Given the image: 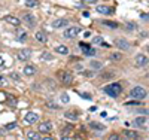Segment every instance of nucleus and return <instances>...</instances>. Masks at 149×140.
I'll return each mask as SVG.
<instances>
[{
	"label": "nucleus",
	"instance_id": "f257e3e1",
	"mask_svg": "<svg viewBox=\"0 0 149 140\" xmlns=\"http://www.w3.org/2000/svg\"><path fill=\"white\" fill-rule=\"evenodd\" d=\"M128 95L131 98H136V100H143V98L148 97V91L143 86H133L130 90V93H128Z\"/></svg>",
	"mask_w": 149,
	"mask_h": 140
},
{
	"label": "nucleus",
	"instance_id": "f03ea898",
	"mask_svg": "<svg viewBox=\"0 0 149 140\" xmlns=\"http://www.w3.org/2000/svg\"><path fill=\"white\" fill-rule=\"evenodd\" d=\"M103 91L107 94V95H110V97H118L121 93H122V85L121 84H110V85H106L104 88H103Z\"/></svg>",
	"mask_w": 149,
	"mask_h": 140
},
{
	"label": "nucleus",
	"instance_id": "7ed1b4c3",
	"mask_svg": "<svg viewBox=\"0 0 149 140\" xmlns=\"http://www.w3.org/2000/svg\"><path fill=\"white\" fill-rule=\"evenodd\" d=\"M57 78H58L61 82H63L64 85H70L72 81H73L72 73L67 72V70H58V72H57Z\"/></svg>",
	"mask_w": 149,
	"mask_h": 140
},
{
	"label": "nucleus",
	"instance_id": "20e7f679",
	"mask_svg": "<svg viewBox=\"0 0 149 140\" xmlns=\"http://www.w3.org/2000/svg\"><path fill=\"white\" fill-rule=\"evenodd\" d=\"M79 33H81V27L74 25V27H69V29L64 30V37L66 39H74Z\"/></svg>",
	"mask_w": 149,
	"mask_h": 140
},
{
	"label": "nucleus",
	"instance_id": "39448f33",
	"mask_svg": "<svg viewBox=\"0 0 149 140\" xmlns=\"http://www.w3.org/2000/svg\"><path fill=\"white\" fill-rule=\"evenodd\" d=\"M115 46L121 51H128L131 48L130 42L127 39H124V37H118V39H115Z\"/></svg>",
	"mask_w": 149,
	"mask_h": 140
},
{
	"label": "nucleus",
	"instance_id": "423d86ee",
	"mask_svg": "<svg viewBox=\"0 0 149 140\" xmlns=\"http://www.w3.org/2000/svg\"><path fill=\"white\" fill-rule=\"evenodd\" d=\"M30 57H31V49H29V48L18 51V54H17V58H18L19 61H27Z\"/></svg>",
	"mask_w": 149,
	"mask_h": 140
},
{
	"label": "nucleus",
	"instance_id": "0eeeda50",
	"mask_svg": "<svg viewBox=\"0 0 149 140\" xmlns=\"http://www.w3.org/2000/svg\"><path fill=\"white\" fill-rule=\"evenodd\" d=\"M148 64H149V60L146 55H143V54L136 55V66L137 67H146Z\"/></svg>",
	"mask_w": 149,
	"mask_h": 140
},
{
	"label": "nucleus",
	"instance_id": "6e6552de",
	"mask_svg": "<svg viewBox=\"0 0 149 140\" xmlns=\"http://www.w3.org/2000/svg\"><path fill=\"white\" fill-rule=\"evenodd\" d=\"M22 21L26 22L30 29H33L34 25H36V17H34L33 14H24V15H22Z\"/></svg>",
	"mask_w": 149,
	"mask_h": 140
},
{
	"label": "nucleus",
	"instance_id": "1a4fd4ad",
	"mask_svg": "<svg viewBox=\"0 0 149 140\" xmlns=\"http://www.w3.org/2000/svg\"><path fill=\"white\" fill-rule=\"evenodd\" d=\"M24 119H26L27 124H36L37 121H39V115H37L36 112H27Z\"/></svg>",
	"mask_w": 149,
	"mask_h": 140
},
{
	"label": "nucleus",
	"instance_id": "9d476101",
	"mask_svg": "<svg viewBox=\"0 0 149 140\" xmlns=\"http://www.w3.org/2000/svg\"><path fill=\"white\" fill-rule=\"evenodd\" d=\"M67 25H69V20H64V18L52 21V29H66Z\"/></svg>",
	"mask_w": 149,
	"mask_h": 140
},
{
	"label": "nucleus",
	"instance_id": "9b49d317",
	"mask_svg": "<svg viewBox=\"0 0 149 140\" xmlns=\"http://www.w3.org/2000/svg\"><path fill=\"white\" fill-rule=\"evenodd\" d=\"M122 134L125 136V139H128V140H136V139H140V134H139L137 131H134V130H125Z\"/></svg>",
	"mask_w": 149,
	"mask_h": 140
},
{
	"label": "nucleus",
	"instance_id": "f8f14e48",
	"mask_svg": "<svg viewBox=\"0 0 149 140\" xmlns=\"http://www.w3.org/2000/svg\"><path fill=\"white\" fill-rule=\"evenodd\" d=\"M79 48L84 51L85 55H95V49H93L90 45H86V43H79Z\"/></svg>",
	"mask_w": 149,
	"mask_h": 140
},
{
	"label": "nucleus",
	"instance_id": "ddd939ff",
	"mask_svg": "<svg viewBox=\"0 0 149 140\" xmlns=\"http://www.w3.org/2000/svg\"><path fill=\"white\" fill-rule=\"evenodd\" d=\"M5 21L8 24H10V25H15V27H18V25L21 24V20L17 18V17H14V15H6L5 17Z\"/></svg>",
	"mask_w": 149,
	"mask_h": 140
},
{
	"label": "nucleus",
	"instance_id": "4468645a",
	"mask_svg": "<svg viewBox=\"0 0 149 140\" xmlns=\"http://www.w3.org/2000/svg\"><path fill=\"white\" fill-rule=\"evenodd\" d=\"M51 130H52V124L49 122V121L39 124V131H40V133H49Z\"/></svg>",
	"mask_w": 149,
	"mask_h": 140
},
{
	"label": "nucleus",
	"instance_id": "2eb2a0df",
	"mask_svg": "<svg viewBox=\"0 0 149 140\" xmlns=\"http://www.w3.org/2000/svg\"><path fill=\"white\" fill-rule=\"evenodd\" d=\"M97 12H98V14H102V15H110L112 14V12H113V10H112L109 6H103V5H97Z\"/></svg>",
	"mask_w": 149,
	"mask_h": 140
},
{
	"label": "nucleus",
	"instance_id": "dca6fc26",
	"mask_svg": "<svg viewBox=\"0 0 149 140\" xmlns=\"http://www.w3.org/2000/svg\"><path fill=\"white\" fill-rule=\"evenodd\" d=\"M34 39L37 42H40V43H46L48 42V37H46V34L43 31H36L34 33Z\"/></svg>",
	"mask_w": 149,
	"mask_h": 140
},
{
	"label": "nucleus",
	"instance_id": "f3484780",
	"mask_svg": "<svg viewBox=\"0 0 149 140\" xmlns=\"http://www.w3.org/2000/svg\"><path fill=\"white\" fill-rule=\"evenodd\" d=\"M36 73V67L31 66V64H27L24 66V76H33Z\"/></svg>",
	"mask_w": 149,
	"mask_h": 140
},
{
	"label": "nucleus",
	"instance_id": "a211bd4d",
	"mask_svg": "<svg viewBox=\"0 0 149 140\" xmlns=\"http://www.w3.org/2000/svg\"><path fill=\"white\" fill-rule=\"evenodd\" d=\"M102 24L104 25V27H109V29H112V30H115V29L119 27V24H118V22H115V21H109V20H103Z\"/></svg>",
	"mask_w": 149,
	"mask_h": 140
},
{
	"label": "nucleus",
	"instance_id": "6ab92c4d",
	"mask_svg": "<svg viewBox=\"0 0 149 140\" xmlns=\"http://www.w3.org/2000/svg\"><path fill=\"white\" fill-rule=\"evenodd\" d=\"M55 52H58L60 55H67L69 54V48L64 45H57L55 46Z\"/></svg>",
	"mask_w": 149,
	"mask_h": 140
},
{
	"label": "nucleus",
	"instance_id": "aec40b11",
	"mask_svg": "<svg viewBox=\"0 0 149 140\" xmlns=\"http://www.w3.org/2000/svg\"><path fill=\"white\" fill-rule=\"evenodd\" d=\"M90 67H91V70H100V69L103 67V63L98 61V60H91Z\"/></svg>",
	"mask_w": 149,
	"mask_h": 140
},
{
	"label": "nucleus",
	"instance_id": "412c9836",
	"mask_svg": "<svg viewBox=\"0 0 149 140\" xmlns=\"http://www.w3.org/2000/svg\"><path fill=\"white\" fill-rule=\"evenodd\" d=\"M64 116L67 119H70V121H76L79 118V115H78L76 112H64Z\"/></svg>",
	"mask_w": 149,
	"mask_h": 140
},
{
	"label": "nucleus",
	"instance_id": "4be33fe9",
	"mask_svg": "<svg viewBox=\"0 0 149 140\" xmlns=\"http://www.w3.org/2000/svg\"><path fill=\"white\" fill-rule=\"evenodd\" d=\"M90 127H91L93 130H97V131H103L104 130V125L103 124H98V122H91Z\"/></svg>",
	"mask_w": 149,
	"mask_h": 140
},
{
	"label": "nucleus",
	"instance_id": "5701e85b",
	"mask_svg": "<svg viewBox=\"0 0 149 140\" xmlns=\"http://www.w3.org/2000/svg\"><path fill=\"white\" fill-rule=\"evenodd\" d=\"M145 124H146V118L145 116H137V118L134 119V125H139L140 127V125H145Z\"/></svg>",
	"mask_w": 149,
	"mask_h": 140
},
{
	"label": "nucleus",
	"instance_id": "b1692460",
	"mask_svg": "<svg viewBox=\"0 0 149 140\" xmlns=\"http://www.w3.org/2000/svg\"><path fill=\"white\" fill-rule=\"evenodd\" d=\"M27 139L39 140V139H42V137H40V134H39V133H36V131H29V133H27Z\"/></svg>",
	"mask_w": 149,
	"mask_h": 140
},
{
	"label": "nucleus",
	"instance_id": "393cba45",
	"mask_svg": "<svg viewBox=\"0 0 149 140\" xmlns=\"http://www.w3.org/2000/svg\"><path fill=\"white\" fill-rule=\"evenodd\" d=\"M46 106H48L49 109H55V110L60 109V104L55 103V101H52V100H48V101H46Z\"/></svg>",
	"mask_w": 149,
	"mask_h": 140
},
{
	"label": "nucleus",
	"instance_id": "a878e982",
	"mask_svg": "<svg viewBox=\"0 0 149 140\" xmlns=\"http://www.w3.org/2000/svg\"><path fill=\"white\" fill-rule=\"evenodd\" d=\"M125 27H127L125 30H128V31H134L136 29H137V24H136V22H131V21H130V22H127V24H125Z\"/></svg>",
	"mask_w": 149,
	"mask_h": 140
},
{
	"label": "nucleus",
	"instance_id": "bb28decb",
	"mask_svg": "<svg viewBox=\"0 0 149 140\" xmlns=\"http://www.w3.org/2000/svg\"><path fill=\"white\" fill-rule=\"evenodd\" d=\"M60 100H61V103H63V104H67L69 101H70V97H69L67 93H63V94H61V97H60Z\"/></svg>",
	"mask_w": 149,
	"mask_h": 140
},
{
	"label": "nucleus",
	"instance_id": "cd10ccee",
	"mask_svg": "<svg viewBox=\"0 0 149 140\" xmlns=\"http://www.w3.org/2000/svg\"><path fill=\"white\" fill-rule=\"evenodd\" d=\"M26 6L27 8H36L37 6V0H26Z\"/></svg>",
	"mask_w": 149,
	"mask_h": 140
},
{
	"label": "nucleus",
	"instance_id": "c85d7f7f",
	"mask_svg": "<svg viewBox=\"0 0 149 140\" xmlns=\"http://www.w3.org/2000/svg\"><path fill=\"white\" fill-rule=\"evenodd\" d=\"M124 104H125V106H133V104L140 106V104H142V101H140V100H133V101H125Z\"/></svg>",
	"mask_w": 149,
	"mask_h": 140
},
{
	"label": "nucleus",
	"instance_id": "c756f323",
	"mask_svg": "<svg viewBox=\"0 0 149 140\" xmlns=\"http://www.w3.org/2000/svg\"><path fill=\"white\" fill-rule=\"evenodd\" d=\"M26 39H27V33L26 31H21L18 34V42H26Z\"/></svg>",
	"mask_w": 149,
	"mask_h": 140
},
{
	"label": "nucleus",
	"instance_id": "7c9ffc66",
	"mask_svg": "<svg viewBox=\"0 0 149 140\" xmlns=\"http://www.w3.org/2000/svg\"><path fill=\"white\" fill-rule=\"evenodd\" d=\"M113 76H115V73H113V72H106V73H103V75H102V78H103V79H112Z\"/></svg>",
	"mask_w": 149,
	"mask_h": 140
},
{
	"label": "nucleus",
	"instance_id": "2f4dec72",
	"mask_svg": "<svg viewBox=\"0 0 149 140\" xmlns=\"http://www.w3.org/2000/svg\"><path fill=\"white\" fill-rule=\"evenodd\" d=\"M93 43H95V45H102V43H103V37H102V36L94 37V39H93Z\"/></svg>",
	"mask_w": 149,
	"mask_h": 140
},
{
	"label": "nucleus",
	"instance_id": "473e14b6",
	"mask_svg": "<svg viewBox=\"0 0 149 140\" xmlns=\"http://www.w3.org/2000/svg\"><path fill=\"white\" fill-rule=\"evenodd\" d=\"M9 78H10V79H14V81H19V75H18L17 72H12V73L9 75Z\"/></svg>",
	"mask_w": 149,
	"mask_h": 140
},
{
	"label": "nucleus",
	"instance_id": "72a5a7b5",
	"mask_svg": "<svg viewBox=\"0 0 149 140\" xmlns=\"http://www.w3.org/2000/svg\"><path fill=\"white\" fill-rule=\"evenodd\" d=\"M81 73L85 76V78H93V76H94V72H86V70H82Z\"/></svg>",
	"mask_w": 149,
	"mask_h": 140
},
{
	"label": "nucleus",
	"instance_id": "f704fd0d",
	"mask_svg": "<svg viewBox=\"0 0 149 140\" xmlns=\"http://www.w3.org/2000/svg\"><path fill=\"white\" fill-rule=\"evenodd\" d=\"M110 58H112V60L119 61V60H122V55H121V54H112V55H110Z\"/></svg>",
	"mask_w": 149,
	"mask_h": 140
},
{
	"label": "nucleus",
	"instance_id": "c9c22d12",
	"mask_svg": "<svg viewBox=\"0 0 149 140\" xmlns=\"http://www.w3.org/2000/svg\"><path fill=\"white\" fill-rule=\"evenodd\" d=\"M0 85H2V86L8 85V79L5 78V76H0Z\"/></svg>",
	"mask_w": 149,
	"mask_h": 140
},
{
	"label": "nucleus",
	"instance_id": "e433bc0d",
	"mask_svg": "<svg viewBox=\"0 0 149 140\" xmlns=\"http://www.w3.org/2000/svg\"><path fill=\"white\" fill-rule=\"evenodd\" d=\"M134 112H139V113H142V115H145V116L149 115V110H146V109H139V110H134Z\"/></svg>",
	"mask_w": 149,
	"mask_h": 140
},
{
	"label": "nucleus",
	"instance_id": "4c0bfd02",
	"mask_svg": "<svg viewBox=\"0 0 149 140\" xmlns=\"http://www.w3.org/2000/svg\"><path fill=\"white\" fill-rule=\"evenodd\" d=\"M51 58H52V57L49 55V54H42V55H40V60H51Z\"/></svg>",
	"mask_w": 149,
	"mask_h": 140
},
{
	"label": "nucleus",
	"instance_id": "58836bf2",
	"mask_svg": "<svg viewBox=\"0 0 149 140\" xmlns=\"http://www.w3.org/2000/svg\"><path fill=\"white\" fill-rule=\"evenodd\" d=\"M79 95L84 97V98H86V100H90V98H91V95H90V94H86V93H79Z\"/></svg>",
	"mask_w": 149,
	"mask_h": 140
},
{
	"label": "nucleus",
	"instance_id": "ea45409f",
	"mask_svg": "<svg viewBox=\"0 0 149 140\" xmlns=\"http://www.w3.org/2000/svg\"><path fill=\"white\" fill-rule=\"evenodd\" d=\"M109 140H119V136L118 134H110L109 136Z\"/></svg>",
	"mask_w": 149,
	"mask_h": 140
},
{
	"label": "nucleus",
	"instance_id": "a19ab883",
	"mask_svg": "<svg viewBox=\"0 0 149 140\" xmlns=\"http://www.w3.org/2000/svg\"><path fill=\"white\" fill-rule=\"evenodd\" d=\"M15 127H17V124H15V122H12V124H9V125H6V128H8V130H14V128H15Z\"/></svg>",
	"mask_w": 149,
	"mask_h": 140
},
{
	"label": "nucleus",
	"instance_id": "79ce46f5",
	"mask_svg": "<svg viewBox=\"0 0 149 140\" xmlns=\"http://www.w3.org/2000/svg\"><path fill=\"white\" fill-rule=\"evenodd\" d=\"M2 67H5V60H3L2 55H0V69H2Z\"/></svg>",
	"mask_w": 149,
	"mask_h": 140
},
{
	"label": "nucleus",
	"instance_id": "37998d69",
	"mask_svg": "<svg viewBox=\"0 0 149 140\" xmlns=\"http://www.w3.org/2000/svg\"><path fill=\"white\" fill-rule=\"evenodd\" d=\"M85 2H86V3H95L97 0H85Z\"/></svg>",
	"mask_w": 149,
	"mask_h": 140
},
{
	"label": "nucleus",
	"instance_id": "c03bdc74",
	"mask_svg": "<svg viewBox=\"0 0 149 140\" xmlns=\"http://www.w3.org/2000/svg\"><path fill=\"white\" fill-rule=\"evenodd\" d=\"M146 51H148V52H149V46H146Z\"/></svg>",
	"mask_w": 149,
	"mask_h": 140
}]
</instances>
